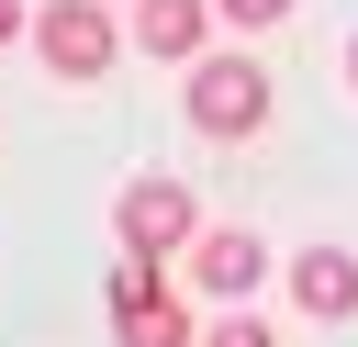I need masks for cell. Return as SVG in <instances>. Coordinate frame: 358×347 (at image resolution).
<instances>
[{"label":"cell","mask_w":358,"mask_h":347,"mask_svg":"<svg viewBox=\"0 0 358 347\" xmlns=\"http://www.w3.org/2000/svg\"><path fill=\"white\" fill-rule=\"evenodd\" d=\"M112 235H123V257H179V246H201V213H190V179H134L123 201H112Z\"/></svg>","instance_id":"6da1fadb"},{"label":"cell","mask_w":358,"mask_h":347,"mask_svg":"<svg viewBox=\"0 0 358 347\" xmlns=\"http://www.w3.org/2000/svg\"><path fill=\"white\" fill-rule=\"evenodd\" d=\"M34 56H45L56 78H78V90H90V78H112L123 34H112V11H101V0H45V11H34Z\"/></svg>","instance_id":"7a4b0ae2"},{"label":"cell","mask_w":358,"mask_h":347,"mask_svg":"<svg viewBox=\"0 0 358 347\" xmlns=\"http://www.w3.org/2000/svg\"><path fill=\"white\" fill-rule=\"evenodd\" d=\"M190 123L224 134V146L257 134V123H268V67H257V56H201V67H190Z\"/></svg>","instance_id":"3957f363"},{"label":"cell","mask_w":358,"mask_h":347,"mask_svg":"<svg viewBox=\"0 0 358 347\" xmlns=\"http://www.w3.org/2000/svg\"><path fill=\"white\" fill-rule=\"evenodd\" d=\"M190 280H201V291H213V302H246V291H257V280H268V246H257V235H246V224H213V235H201V246H190Z\"/></svg>","instance_id":"277c9868"},{"label":"cell","mask_w":358,"mask_h":347,"mask_svg":"<svg viewBox=\"0 0 358 347\" xmlns=\"http://www.w3.org/2000/svg\"><path fill=\"white\" fill-rule=\"evenodd\" d=\"M291 302H302L313 325H347V313H358V257H347V246H302V257H291Z\"/></svg>","instance_id":"5b68a950"},{"label":"cell","mask_w":358,"mask_h":347,"mask_svg":"<svg viewBox=\"0 0 358 347\" xmlns=\"http://www.w3.org/2000/svg\"><path fill=\"white\" fill-rule=\"evenodd\" d=\"M201 34H213V0H134V45L157 67H201Z\"/></svg>","instance_id":"8992f818"},{"label":"cell","mask_w":358,"mask_h":347,"mask_svg":"<svg viewBox=\"0 0 358 347\" xmlns=\"http://www.w3.org/2000/svg\"><path fill=\"white\" fill-rule=\"evenodd\" d=\"M112 336H123V347H190V313H179V291H168L157 313H112Z\"/></svg>","instance_id":"52a82bcc"},{"label":"cell","mask_w":358,"mask_h":347,"mask_svg":"<svg viewBox=\"0 0 358 347\" xmlns=\"http://www.w3.org/2000/svg\"><path fill=\"white\" fill-rule=\"evenodd\" d=\"M201 347H280V336H268V325H257V313H224V325H213V336H201Z\"/></svg>","instance_id":"ba28073f"},{"label":"cell","mask_w":358,"mask_h":347,"mask_svg":"<svg viewBox=\"0 0 358 347\" xmlns=\"http://www.w3.org/2000/svg\"><path fill=\"white\" fill-rule=\"evenodd\" d=\"M224 22H246V34H268V22H291V0H213Z\"/></svg>","instance_id":"9c48e42d"},{"label":"cell","mask_w":358,"mask_h":347,"mask_svg":"<svg viewBox=\"0 0 358 347\" xmlns=\"http://www.w3.org/2000/svg\"><path fill=\"white\" fill-rule=\"evenodd\" d=\"M11 34H22V0H0V45H11Z\"/></svg>","instance_id":"30bf717a"},{"label":"cell","mask_w":358,"mask_h":347,"mask_svg":"<svg viewBox=\"0 0 358 347\" xmlns=\"http://www.w3.org/2000/svg\"><path fill=\"white\" fill-rule=\"evenodd\" d=\"M347 78H358V45H347Z\"/></svg>","instance_id":"8fae6325"}]
</instances>
